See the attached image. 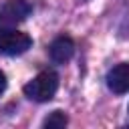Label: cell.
Wrapping results in <instances>:
<instances>
[{"label":"cell","instance_id":"cell-5","mask_svg":"<svg viewBox=\"0 0 129 129\" xmlns=\"http://www.w3.org/2000/svg\"><path fill=\"white\" fill-rule=\"evenodd\" d=\"M48 54H50L52 62H56V64L69 62L73 58V54H75V42H73V38L71 36H58V38H54L50 42V46H48Z\"/></svg>","mask_w":129,"mask_h":129},{"label":"cell","instance_id":"cell-1","mask_svg":"<svg viewBox=\"0 0 129 129\" xmlns=\"http://www.w3.org/2000/svg\"><path fill=\"white\" fill-rule=\"evenodd\" d=\"M58 91V75L50 69L38 73L32 81H28L24 85V95L30 99V101H36V103H46L50 101Z\"/></svg>","mask_w":129,"mask_h":129},{"label":"cell","instance_id":"cell-4","mask_svg":"<svg viewBox=\"0 0 129 129\" xmlns=\"http://www.w3.org/2000/svg\"><path fill=\"white\" fill-rule=\"evenodd\" d=\"M105 81L109 91H113L115 95L129 93V62H119L113 69H109Z\"/></svg>","mask_w":129,"mask_h":129},{"label":"cell","instance_id":"cell-2","mask_svg":"<svg viewBox=\"0 0 129 129\" xmlns=\"http://www.w3.org/2000/svg\"><path fill=\"white\" fill-rule=\"evenodd\" d=\"M32 46V38L26 32H20L12 26H2L0 24V54L16 56L26 52Z\"/></svg>","mask_w":129,"mask_h":129},{"label":"cell","instance_id":"cell-3","mask_svg":"<svg viewBox=\"0 0 129 129\" xmlns=\"http://www.w3.org/2000/svg\"><path fill=\"white\" fill-rule=\"evenodd\" d=\"M32 12L28 0H6L0 6V24L2 26H16L24 22Z\"/></svg>","mask_w":129,"mask_h":129},{"label":"cell","instance_id":"cell-6","mask_svg":"<svg viewBox=\"0 0 129 129\" xmlns=\"http://www.w3.org/2000/svg\"><path fill=\"white\" fill-rule=\"evenodd\" d=\"M69 123V117L64 115V111H52L46 119H44V127H48V129H60V127H64Z\"/></svg>","mask_w":129,"mask_h":129},{"label":"cell","instance_id":"cell-7","mask_svg":"<svg viewBox=\"0 0 129 129\" xmlns=\"http://www.w3.org/2000/svg\"><path fill=\"white\" fill-rule=\"evenodd\" d=\"M6 85H8V81H6V75L0 71V95L6 91Z\"/></svg>","mask_w":129,"mask_h":129}]
</instances>
